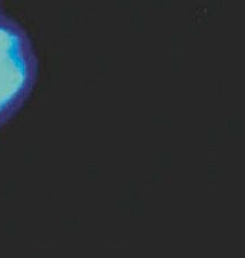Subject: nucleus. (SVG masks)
<instances>
[{"instance_id": "f03ea898", "label": "nucleus", "mask_w": 245, "mask_h": 258, "mask_svg": "<svg viewBox=\"0 0 245 258\" xmlns=\"http://www.w3.org/2000/svg\"><path fill=\"white\" fill-rule=\"evenodd\" d=\"M4 13V11H3V3H2V0H0V14H3Z\"/></svg>"}, {"instance_id": "f257e3e1", "label": "nucleus", "mask_w": 245, "mask_h": 258, "mask_svg": "<svg viewBox=\"0 0 245 258\" xmlns=\"http://www.w3.org/2000/svg\"><path fill=\"white\" fill-rule=\"evenodd\" d=\"M32 40L18 21L0 14V128L26 105L38 78Z\"/></svg>"}]
</instances>
